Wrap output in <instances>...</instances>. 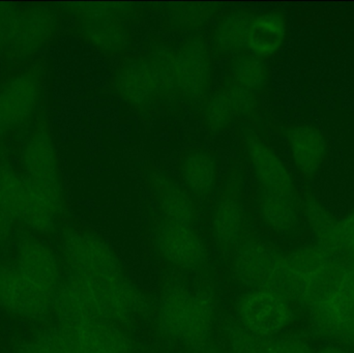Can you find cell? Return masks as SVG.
<instances>
[{"label": "cell", "instance_id": "obj_29", "mask_svg": "<svg viewBox=\"0 0 354 353\" xmlns=\"http://www.w3.org/2000/svg\"><path fill=\"white\" fill-rule=\"evenodd\" d=\"M15 353H75L59 327L37 332L17 344Z\"/></svg>", "mask_w": 354, "mask_h": 353}, {"label": "cell", "instance_id": "obj_35", "mask_svg": "<svg viewBox=\"0 0 354 353\" xmlns=\"http://www.w3.org/2000/svg\"><path fill=\"white\" fill-rule=\"evenodd\" d=\"M338 339L349 345L354 346V319L343 327Z\"/></svg>", "mask_w": 354, "mask_h": 353}, {"label": "cell", "instance_id": "obj_5", "mask_svg": "<svg viewBox=\"0 0 354 353\" xmlns=\"http://www.w3.org/2000/svg\"><path fill=\"white\" fill-rule=\"evenodd\" d=\"M58 18L49 8L0 6V51L24 58L41 51L57 31Z\"/></svg>", "mask_w": 354, "mask_h": 353}, {"label": "cell", "instance_id": "obj_13", "mask_svg": "<svg viewBox=\"0 0 354 353\" xmlns=\"http://www.w3.org/2000/svg\"><path fill=\"white\" fill-rule=\"evenodd\" d=\"M75 353H142L129 329L107 321L88 319L59 323Z\"/></svg>", "mask_w": 354, "mask_h": 353}, {"label": "cell", "instance_id": "obj_25", "mask_svg": "<svg viewBox=\"0 0 354 353\" xmlns=\"http://www.w3.org/2000/svg\"><path fill=\"white\" fill-rule=\"evenodd\" d=\"M258 215L262 223L279 234H289L299 224L297 198L272 195L256 197Z\"/></svg>", "mask_w": 354, "mask_h": 353}, {"label": "cell", "instance_id": "obj_14", "mask_svg": "<svg viewBox=\"0 0 354 353\" xmlns=\"http://www.w3.org/2000/svg\"><path fill=\"white\" fill-rule=\"evenodd\" d=\"M153 244L170 267L191 271L201 269L207 259V248L194 226L160 219L153 231Z\"/></svg>", "mask_w": 354, "mask_h": 353}, {"label": "cell", "instance_id": "obj_28", "mask_svg": "<svg viewBox=\"0 0 354 353\" xmlns=\"http://www.w3.org/2000/svg\"><path fill=\"white\" fill-rule=\"evenodd\" d=\"M218 8L216 3H169L166 18L176 30L196 32L218 14Z\"/></svg>", "mask_w": 354, "mask_h": 353}, {"label": "cell", "instance_id": "obj_31", "mask_svg": "<svg viewBox=\"0 0 354 353\" xmlns=\"http://www.w3.org/2000/svg\"><path fill=\"white\" fill-rule=\"evenodd\" d=\"M272 340L256 337L236 321L225 327L227 353H270Z\"/></svg>", "mask_w": 354, "mask_h": 353}, {"label": "cell", "instance_id": "obj_2", "mask_svg": "<svg viewBox=\"0 0 354 353\" xmlns=\"http://www.w3.org/2000/svg\"><path fill=\"white\" fill-rule=\"evenodd\" d=\"M176 50L157 43L145 53L124 60L113 77L118 97L131 107L147 112L161 99L176 97L174 80Z\"/></svg>", "mask_w": 354, "mask_h": 353}, {"label": "cell", "instance_id": "obj_30", "mask_svg": "<svg viewBox=\"0 0 354 353\" xmlns=\"http://www.w3.org/2000/svg\"><path fill=\"white\" fill-rule=\"evenodd\" d=\"M332 260V256L320 246L299 249L284 256L287 267L307 280Z\"/></svg>", "mask_w": 354, "mask_h": 353}, {"label": "cell", "instance_id": "obj_7", "mask_svg": "<svg viewBox=\"0 0 354 353\" xmlns=\"http://www.w3.org/2000/svg\"><path fill=\"white\" fill-rule=\"evenodd\" d=\"M0 211L37 234H51L62 222L31 192L21 172L0 162Z\"/></svg>", "mask_w": 354, "mask_h": 353}, {"label": "cell", "instance_id": "obj_6", "mask_svg": "<svg viewBox=\"0 0 354 353\" xmlns=\"http://www.w3.org/2000/svg\"><path fill=\"white\" fill-rule=\"evenodd\" d=\"M60 259L71 276L104 278L124 275L118 253L102 236L79 228H66L60 236Z\"/></svg>", "mask_w": 354, "mask_h": 353}, {"label": "cell", "instance_id": "obj_32", "mask_svg": "<svg viewBox=\"0 0 354 353\" xmlns=\"http://www.w3.org/2000/svg\"><path fill=\"white\" fill-rule=\"evenodd\" d=\"M272 353H314L306 342L299 338L283 337L272 340Z\"/></svg>", "mask_w": 354, "mask_h": 353}, {"label": "cell", "instance_id": "obj_36", "mask_svg": "<svg viewBox=\"0 0 354 353\" xmlns=\"http://www.w3.org/2000/svg\"><path fill=\"white\" fill-rule=\"evenodd\" d=\"M195 353H227L225 352L224 350H222V348L218 347V346H216V344H212V342H210L208 345H206L205 347L202 348V350H200L199 352H195Z\"/></svg>", "mask_w": 354, "mask_h": 353}, {"label": "cell", "instance_id": "obj_23", "mask_svg": "<svg viewBox=\"0 0 354 353\" xmlns=\"http://www.w3.org/2000/svg\"><path fill=\"white\" fill-rule=\"evenodd\" d=\"M216 300L208 286L194 288L193 307L181 343L194 353L212 342L216 323Z\"/></svg>", "mask_w": 354, "mask_h": 353}, {"label": "cell", "instance_id": "obj_17", "mask_svg": "<svg viewBox=\"0 0 354 353\" xmlns=\"http://www.w3.org/2000/svg\"><path fill=\"white\" fill-rule=\"evenodd\" d=\"M232 271L237 283L248 290L266 289L284 256L256 238H245L235 249Z\"/></svg>", "mask_w": 354, "mask_h": 353}, {"label": "cell", "instance_id": "obj_1", "mask_svg": "<svg viewBox=\"0 0 354 353\" xmlns=\"http://www.w3.org/2000/svg\"><path fill=\"white\" fill-rule=\"evenodd\" d=\"M151 311L147 294L124 275H68L54 296L53 313L59 323L97 319L129 329L145 321Z\"/></svg>", "mask_w": 354, "mask_h": 353}, {"label": "cell", "instance_id": "obj_12", "mask_svg": "<svg viewBox=\"0 0 354 353\" xmlns=\"http://www.w3.org/2000/svg\"><path fill=\"white\" fill-rule=\"evenodd\" d=\"M292 318L288 300L266 289L247 290L236 303V321L250 333L272 340Z\"/></svg>", "mask_w": 354, "mask_h": 353}, {"label": "cell", "instance_id": "obj_16", "mask_svg": "<svg viewBox=\"0 0 354 353\" xmlns=\"http://www.w3.org/2000/svg\"><path fill=\"white\" fill-rule=\"evenodd\" d=\"M258 109L256 95L227 77L222 86L209 95L202 107V120L209 134L225 132L237 118L253 117Z\"/></svg>", "mask_w": 354, "mask_h": 353}, {"label": "cell", "instance_id": "obj_15", "mask_svg": "<svg viewBox=\"0 0 354 353\" xmlns=\"http://www.w3.org/2000/svg\"><path fill=\"white\" fill-rule=\"evenodd\" d=\"M12 263L28 281L55 296L64 281L62 259L49 245L33 236H19Z\"/></svg>", "mask_w": 354, "mask_h": 353}, {"label": "cell", "instance_id": "obj_8", "mask_svg": "<svg viewBox=\"0 0 354 353\" xmlns=\"http://www.w3.org/2000/svg\"><path fill=\"white\" fill-rule=\"evenodd\" d=\"M209 44L192 35L176 50L174 80L177 99L195 104L205 101L214 82V61Z\"/></svg>", "mask_w": 354, "mask_h": 353}, {"label": "cell", "instance_id": "obj_22", "mask_svg": "<svg viewBox=\"0 0 354 353\" xmlns=\"http://www.w3.org/2000/svg\"><path fill=\"white\" fill-rule=\"evenodd\" d=\"M285 138L291 159L299 173L306 176L315 174L328 153V144L322 133L309 124H299L289 128Z\"/></svg>", "mask_w": 354, "mask_h": 353}, {"label": "cell", "instance_id": "obj_33", "mask_svg": "<svg viewBox=\"0 0 354 353\" xmlns=\"http://www.w3.org/2000/svg\"><path fill=\"white\" fill-rule=\"evenodd\" d=\"M16 220L0 211V250L10 246L15 240Z\"/></svg>", "mask_w": 354, "mask_h": 353}, {"label": "cell", "instance_id": "obj_3", "mask_svg": "<svg viewBox=\"0 0 354 353\" xmlns=\"http://www.w3.org/2000/svg\"><path fill=\"white\" fill-rule=\"evenodd\" d=\"M21 167V173L35 196L64 219L66 189L55 144L46 124L37 126L25 140Z\"/></svg>", "mask_w": 354, "mask_h": 353}, {"label": "cell", "instance_id": "obj_18", "mask_svg": "<svg viewBox=\"0 0 354 353\" xmlns=\"http://www.w3.org/2000/svg\"><path fill=\"white\" fill-rule=\"evenodd\" d=\"M145 182L151 191L160 219L194 226L198 220L197 200L174 176L151 168L145 171Z\"/></svg>", "mask_w": 354, "mask_h": 353}, {"label": "cell", "instance_id": "obj_21", "mask_svg": "<svg viewBox=\"0 0 354 353\" xmlns=\"http://www.w3.org/2000/svg\"><path fill=\"white\" fill-rule=\"evenodd\" d=\"M288 23L278 10L253 14L248 26L245 49L258 57L268 58L278 53L287 39Z\"/></svg>", "mask_w": 354, "mask_h": 353}, {"label": "cell", "instance_id": "obj_27", "mask_svg": "<svg viewBox=\"0 0 354 353\" xmlns=\"http://www.w3.org/2000/svg\"><path fill=\"white\" fill-rule=\"evenodd\" d=\"M228 78L243 88L257 93L268 85L270 72L262 58L247 50L231 56L228 62Z\"/></svg>", "mask_w": 354, "mask_h": 353}, {"label": "cell", "instance_id": "obj_24", "mask_svg": "<svg viewBox=\"0 0 354 353\" xmlns=\"http://www.w3.org/2000/svg\"><path fill=\"white\" fill-rule=\"evenodd\" d=\"M252 14L248 8H232L216 19L210 37V50L214 55L233 56L245 48L248 26Z\"/></svg>", "mask_w": 354, "mask_h": 353}, {"label": "cell", "instance_id": "obj_34", "mask_svg": "<svg viewBox=\"0 0 354 353\" xmlns=\"http://www.w3.org/2000/svg\"><path fill=\"white\" fill-rule=\"evenodd\" d=\"M15 131L3 106L0 103V149H1V142L3 141L4 137L8 135V133Z\"/></svg>", "mask_w": 354, "mask_h": 353}, {"label": "cell", "instance_id": "obj_19", "mask_svg": "<svg viewBox=\"0 0 354 353\" xmlns=\"http://www.w3.org/2000/svg\"><path fill=\"white\" fill-rule=\"evenodd\" d=\"M193 298L194 288L181 280H171L164 286L155 313L156 329L163 339L181 343Z\"/></svg>", "mask_w": 354, "mask_h": 353}, {"label": "cell", "instance_id": "obj_10", "mask_svg": "<svg viewBox=\"0 0 354 353\" xmlns=\"http://www.w3.org/2000/svg\"><path fill=\"white\" fill-rule=\"evenodd\" d=\"M239 136L255 180L257 194L297 198L290 171L268 143L249 126H241Z\"/></svg>", "mask_w": 354, "mask_h": 353}, {"label": "cell", "instance_id": "obj_11", "mask_svg": "<svg viewBox=\"0 0 354 353\" xmlns=\"http://www.w3.org/2000/svg\"><path fill=\"white\" fill-rule=\"evenodd\" d=\"M53 296L26 279L12 261L0 263V309L28 323H41L53 313Z\"/></svg>", "mask_w": 354, "mask_h": 353}, {"label": "cell", "instance_id": "obj_37", "mask_svg": "<svg viewBox=\"0 0 354 353\" xmlns=\"http://www.w3.org/2000/svg\"><path fill=\"white\" fill-rule=\"evenodd\" d=\"M322 353H349L345 352V350H341V348L337 347H328L326 348Z\"/></svg>", "mask_w": 354, "mask_h": 353}, {"label": "cell", "instance_id": "obj_26", "mask_svg": "<svg viewBox=\"0 0 354 353\" xmlns=\"http://www.w3.org/2000/svg\"><path fill=\"white\" fill-rule=\"evenodd\" d=\"M347 269L336 260L308 279L303 303L310 307L330 302L338 294L346 279Z\"/></svg>", "mask_w": 354, "mask_h": 353}, {"label": "cell", "instance_id": "obj_20", "mask_svg": "<svg viewBox=\"0 0 354 353\" xmlns=\"http://www.w3.org/2000/svg\"><path fill=\"white\" fill-rule=\"evenodd\" d=\"M220 164L216 153L202 147L183 151L178 163L181 184L196 200H206L216 192Z\"/></svg>", "mask_w": 354, "mask_h": 353}, {"label": "cell", "instance_id": "obj_4", "mask_svg": "<svg viewBox=\"0 0 354 353\" xmlns=\"http://www.w3.org/2000/svg\"><path fill=\"white\" fill-rule=\"evenodd\" d=\"M133 3L126 2H76L66 3L74 20L77 33L93 48L118 55L130 47L132 33L126 19L132 14Z\"/></svg>", "mask_w": 354, "mask_h": 353}, {"label": "cell", "instance_id": "obj_9", "mask_svg": "<svg viewBox=\"0 0 354 353\" xmlns=\"http://www.w3.org/2000/svg\"><path fill=\"white\" fill-rule=\"evenodd\" d=\"M243 182L239 168L231 169L212 207L210 231L223 250H235L245 238L248 218Z\"/></svg>", "mask_w": 354, "mask_h": 353}, {"label": "cell", "instance_id": "obj_38", "mask_svg": "<svg viewBox=\"0 0 354 353\" xmlns=\"http://www.w3.org/2000/svg\"><path fill=\"white\" fill-rule=\"evenodd\" d=\"M270 353H272V352H270Z\"/></svg>", "mask_w": 354, "mask_h": 353}]
</instances>
